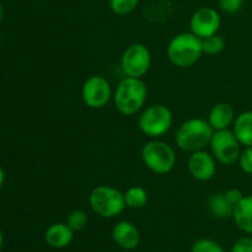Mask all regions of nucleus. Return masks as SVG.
I'll return each instance as SVG.
<instances>
[{
    "instance_id": "nucleus-15",
    "label": "nucleus",
    "mask_w": 252,
    "mask_h": 252,
    "mask_svg": "<svg viewBox=\"0 0 252 252\" xmlns=\"http://www.w3.org/2000/svg\"><path fill=\"white\" fill-rule=\"evenodd\" d=\"M236 226L244 233L252 235V194L245 196L236 204L233 213Z\"/></svg>"
},
{
    "instance_id": "nucleus-30",
    "label": "nucleus",
    "mask_w": 252,
    "mask_h": 252,
    "mask_svg": "<svg viewBox=\"0 0 252 252\" xmlns=\"http://www.w3.org/2000/svg\"><path fill=\"white\" fill-rule=\"evenodd\" d=\"M0 43H1V34H0Z\"/></svg>"
},
{
    "instance_id": "nucleus-26",
    "label": "nucleus",
    "mask_w": 252,
    "mask_h": 252,
    "mask_svg": "<svg viewBox=\"0 0 252 252\" xmlns=\"http://www.w3.org/2000/svg\"><path fill=\"white\" fill-rule=\"evenodd\" d=\"M224 194H225L226 199H228L229 203H230L231 206L234 207V208H235L236 204L240 203L241 199L245 197V196H244L243 192H241V189H235V187H231V189H229L228 191L224 192Z\"/></svg>"
},
{
    "instance_id": "nucleus-12",
    "label": "nucleus",
    "mask_w": 252,
    "mask_h": 252,
    "mask_svg": "<svg viewBox=\"0 0 252 252\" xmlns=\"http://www.w3.org/2000/svg\"><path fill=\"white\" fill-rule=\"evenodd\" d=\"M112 239L120 248L125 250H133L139 245L140 234L134 224L122 220L113 226Z\"/></svg>"
},
{
    "instance_id": "nucleus-23",
    "label": "nucleus",
    "mask_w": 252,
    "mask_h": 252,
    "mask_svg": "<svg viewBox=\"0 0 252 252\" xmlns=\"http://www.w3.org/2000/svg\"><path fill=\"white\" fill-rule=\"evenodd\" d=\"M239 166L245 174L252 175V147H245L239 158Z\"/></svg>"
},
{
    "instance_id": "nucleus-17",
    "label": "nucleus",
    "mask_w": 252,
    "mask_h": 252,
    "mask_svg": "<svg viewBox=\"0 0 252 252\" xmlns=\"http://www.w3.org/2000/svg\"><path fill=\"white\" fill-rule=\"evenodd\" d=\"M208 209L216 218L228 219L233 217L234 207L229 203L225 194L221 192L211 194L208 198Z\"/></svg>"
},
{
    "instance_id": "nucleus-13",
    "label": "nucleus",
    "mask_w": 252,
    "mask_h": 252,
    "mask_svg": "<svg viewBox=\"0 0 252 252\" xmlns=\"http://www.w3.org/2000/svg\"><path fill=\"white\" fill-rule=\"evenodd\" d=\"M207 121L213 130L229 129L235 121V111L226 102L216 103L209 111Z\"/></svg>"
},
{
    "instance_id": "nucleus-2",
    "label": "nucleus",
    "mask_w": 252,
    "mask_h": 252,
    "mask_svg": "<svg viewBox=\"0 0 252 252\" xmlns=\"http://www.w3.org/2000/svg\"><path fill=\"white\" fill-rule=\"evenodd\" d=\"M166 54L171 64L177 68H189L196 64L203 54L202 38L192 32L177 33L167 44Z\"/></svg>"
},
{
    "instance_id": "nucleus-22",
    "label": "nucleus",
    "mask_w": 252,
    "mask_h": 252,
    "mask_svg": "<svg viewBox=\"0 0 252 252\" xmlns=\"http://www.w3.org/2000/svg\"><path fill=\"white\" fill-rule=\"evenodd\" d=\"M191 252H224L217 241L211 239H199L192 245Z\"/></svg>"
},
{
    "instance_id": "nucleus-28",
    "label": "nucleus",
    "mask_w": 252,
    "mask_h": 252,
    "mask_svg": "<svg viewBox=\"0 0 252 252\" xmlns=\"http://www.w3.org/2000/svg\"><path fill=\"white\" fill-rule=\"evenodd\" d=\"M2 244H4V236H2L1 230H0V251H1L2 249Z\"/></svg>"
},
{
    "instance_id": "nucleus-18",
    "label": "nucleus",
    "mask_w": 252,
    "mask_h": 252,
    "mask_svg": "<svg viewBox=\"0 0 252 252\" xmlns=\"http://www.w3.org/2000/svg\"><path fill=\"white\" fill-rule=\"evenodd\" d=\"M126 206L132 209H139L147 206L149 201L148 191L142 186H132L123 192Z\"/></svg>"
},
{
    "instance_id": "nucleus-25",
    "label": "nucleus",
    "mask_w": 252,
    "mask_h": 252,
    "mask_svg": "<svg viewBox=\"0 0 252 252\" xmlns=\"http://www.w3.org/2000/svg\"><path fill=\"white\" fill-rule=\"evenodd\" d=\"M230 252H252V238L243 236L234 243Z\"/></svg>"
},
{
    "instance_id": "nucleus-4",
    "label": "nucleus",
    "mask_w": 252,
    "mask_h": 252,
    "mask_svg": "<svg viewBox=\"0 0 252 252\" xmlns=\"http://www.w3.org/2000/svg\"><path fill=\"white\" fill-rule=\"evenodd\" d=\"M140 157L144 166L157 175H166L171 172L177 161L174 148L159 139L145 143L140 152Z\"/></svg>"
},
{
    "instance_id": "nucleus-1",
    "label": "nucleus",
    "mask_w": 252,
    "mask_h": 252,
    "mask_svg": "<svg viewBox=\"0 0 252 252\" xmlns=\"http://www.w3.org/2000/svg\"><path fill=\"white\" fill-rule=\"evenodd\" d=\"M148 89L143 79L126 76L113 91V103L121 115L133 116L144 107Z\"/></svg>"
},
{
    "instance_id": "nucleus-27",
    "label": "nucleus",
    "mask_w": 252,
    "mask_h": 252,
    "mask_svg": "<svg viewBox=\"0 0 252 252\" xmlns=\"http://www.w3.org/2000/svg\"><path fill=\"white\" fill-rule=\"evenodd\" d=\"M4 182H5V172L4 170H2V167L0 166V189H1Z\"/></svg>"
},
{
    "instance_id": "nucleus-19",
    "label": "nucleus",
    "mask_w": 252,
    "mask_h": 252,
    "mask_svg": "<svg viewBox=\"0 0 252 252\" xmlns=\"http://www.w3.org/2000/svg\"><path fill=\"white\" fill-rule=\"evenodd\" d=\"M203 54L207 56H218L225 49V41L218 33L202 39Z\"/></svg>"
},
{
    "instance_id": "nucleus-29",
    "label": "nucleus",
    "mask_w": 252,
    "mask_h": 252,
    "mask_svg": "<svg viewBox=\"0 0 252 252\" xmlns=\"http://www.w3.org/2000/svg\"><path fill=\"white\" fill-rule=\"evenodd\" d=\"M2 17V6H1V2H0V20Z\"/></svg>"
},
{
    "instance_id": "nucleus-20",
    "label": "nucleus",
    "mask_w": 252,
    "mask_h": 252,
    "mask_svg": "<svg viewBox=\"0 0 252 252\" xmlns=\"http://www.w3.org/2000/svg\"><path fill=\"white\" fill-rule=\"evenodd\" d=\"M139 1L140 0H108L112 12H115L116 15H120V16L128 15L134 11Z\"/></svg>"
},
{
    "instance_id": "nucleus-21",
    "label": "nucleus",
    "mask_w": 252,
    "mask_h": 252,
    "mask_svg": "<svg viewBox=\"0 0 252 252\" xmlns=\"http://www.w3.org/2000/svg\"><path fill=\"white\" fill-rule=\"evenodd\" d=\"M88 214L81 209H76L73 211L66 218L65 223L68 224L69 228L75 233V231H80L88 225Z\"/></svg>"
},
{
    "instance_id": "nucleus-5",
    "label": "nucleus",
    "mask_w": 252,
    "mask_h": 252,
    "mask_svg": "<svg viewBox=\"0 0 252 252\" xmlns=\"http://www.w3.org/2000/svg\"><path fill=\"white\" fill-rule=\"evenodd\" d=\"M89 204L94 213L106 219L120 216L127 207L123 192L107 185H100L90 192Z\"/></svg>"
},
{
    "instance_id": "nucleus-8",
    "label": "nucleus",
    "mask_w": 252,
    "mask_h": 252,
    "mask_svg": "<svg viewBox=\"0 0 252 252\" xmlns=\"http://www.w3.org/2000/svg\"><path fill=\"white\" fill-rule=\"evenodd\" d=\"M152 66V53L145 44L132 43L121 57V68L126 76L142 79Z\"/></svg>"
},
{
    "instance_id": "nucleus-9",
    "label": "nucleus",
    "mask_w": 252,
    "mask_h": 252,
    "mask_svg": "<svg viewBox=\"0 0 252 252\" xmlns=\"http://www.w3.org/2000/svg\"><path fill=\"white\" fill-rule=\"evenodd\" d=\"M112 97V86L105 76L91 75L84 81L81 88V98L89 108L100 110L106 107Z\"/></svg>"
},
{
    "instance_id": "nucleus-24",
    "label": "nucleus",
    "mask_w": 252,
    "mask_h": 252,
    "mask_svg": "<svg viewBox=\"0 0 252 252\" xmlns=\"http://www.w3.org/2000/svg\"><path fill=\"white\" fill-rule=\"evenodd\" d=\"M245 0H218L219 7L225 14H236L244 6Z\"/></svg>"
},
{
    "instance_id": "nucleus-10",
    "label": "nucleus",
    "mask_w": 252,
    "mask_h": 252,
    "mask_svg": "<svg viewBox=\"0 0 252 252\" xmlns=\"http://www.w3.org/2000/svg\"><path fill=\"white\" fill-rule=\"evenodd\" d=\"M221 25L220 14L211 6L196 10L189 20V32L199 38H207L218 33Z\"/></svg>"
},
{
    "instance_id": "nucleus-14",
    "label": "nucleus",
    "mask_w": 252,
    "mask_h": 252,
    "mask_svg": "<svg viewBox=\"0 0 252 252\" xmlns=\"http://www.w3.org/2000/svg\"><path fill=\"white\" fill-rule=\"evenodd\" d=\"M74 239V231L66 223H54L47 228L44 233V240L47 245L53 249H64Z\"/></svg>"
},
{
    "instance_id": "nucleus-6",
    "label": "nucleus",
    "mask_w": 252,
    "mask_h": 252,
    "mask_svg": "<svg viewBox=\"0 0 252 252\" xmlns=\"http://www.w3.org/2000/svg\"><path fill=\"white\" fill-rule=\"evenodd\" d=\"M174 116L167 106L157 103L145 108L138 118V126L143 134L158 139L166 134L172 127Z\"/></svg>"
},
{
    "instance_id": "nucleus-16",
    "label": "nucleus",
    "mask_w": 252,
    "mask_h": 252,
    "mask_svg": "<svg viewBox=\"0 0 252 252\" xmlns=\"http://www.w3.org/2000/svg\"><path fill=\"white\" fill-rule=\"evenodd\" d=\"M233 132L241 145L252 147V111H245L236 116Z\"/></svg>"
},
{
    "instance_id": "nucleus-7",
    "label": "nucleus",
    "mask_w": 252,
    "mask_h": 252,
    "mask_svg": "<svg viewBox=\"0 0 252 252\" xmlns=\"http://www.w3.org/2000/svg\"><path fill=\"white\" fill-rule=\"evenodd\" d=\"M209 147H211V153L219 164L231 166L239 161L241 144L234 134L233 129L214 130Z\"/></svg>"
},
{
    "instance_id": "nucleus-3",
    "label": "nucleus",
    "mask_w": 252,
    "mask_h": 252,
    "mask_svg": "<svg viewBox=\"0 0 252 252\" xmlns=\"http://www.w3.org/2000/svg\"><path fill=\"white\" fill-rule=\"evenodd\" d=\"M214 130L204 118H191L182 123L175 135V143L182 152L194 153L209 145Z\"/></svg>"
},
{
    "instance_id": "nucleus-11",
    "label": "nucleus",
    "mask_w": 252,
    "mask_h": 252,
    "mask_svg": "<svg viewBox=\"0 0 252 252\" xmlns=\"http://www.w3.org/2000/svg\"><path fill=\"white\" fill-rule=\"evenodd\" d=\"M189 172L194 180L199 182L211 181L217 172V160L212 153L206 150L191 153L187 162Z\"/></svg>"
}]
</instances>
